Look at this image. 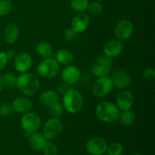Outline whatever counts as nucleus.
<instances>
[{"instance_id": "obj_1", "label": "nucleus", "mask_w": 155, "mask_h": 155, "mask_svg": "<svg viewBox=\"0 0 155 155\" xmlns=\"http://www.w3.org/2000/svg\"><path fill=\"white\" fill-rule=\"evenodd\" d=\"M15 86L23 95L31 97L39 92L40 89V83L36 75L27 72L21 74L17 78Z\"/></svg>"}, {"instance_id": "obj_2", "label": "nucleus", "mask_w": 155, "mask_h": 155, "mask_svg": "<svg viewBox=\"0 0 155 155\" xmlns=\"http://www.w3.org/2000/svg\"><path fill=\"white\" fill-rule=\"evenodd\" d=\"M119 114V108L110 101H102L95 107V114L98 119L106 124L117 120Z\"/></svg>"}, {"instance_id": "obj_3", "label": "nucleus", "mask_w": 155, "mask_h": 155, "mask_svg": "<svg viewBox=\"0 0 155 155\" xmlns=\"http://www.w3.org/2000/svg\"><path fill=\"white\" fill-rule=\"evenodd\" d=\"M62 105L68 113H77L83 106V95L77 89H71L63 95Z\"/></svg>"}, {"instance_id": "obj_4", "label": "nucleus", "mask_w": 155, "mask_h": 155, "mask_svg": "<svg viewBox=\"0 0 155 155\" xmlns=\"http://www.w3.org/2000/svg\"><path fill=\"white\" fill-rule=\"evenodd\" d=\"M37 73L39 76L47 79L55 77L58 74L60 67L55 59L44 58L37 65Z\"/></svg>"}, {"instance_id": "obj_5", "label": "nucleus", "mask_w": 155, "mask_h": 155, "mask_svg": "<svg viewBox=\"0 0 155 155\" xmlns=\"http://www.w3.org/2000/svg\"><path fill=\"white\" fill-rule=\"evenodd\" d=\"M21 124L24 131L29 136L39 131L41 127L40 117L35 112L28 111L23 115Z\"/></svg>"}, {"instance_id": "obj_6", "label": "nucleus", "mask_w": 155, "mask_h": 155, "mask_svg": "<svg viewBox=\"0 0 155 155\" xmlns=\"http://www.w3.org/2000/svg\"><path fill=\"white\" fill-rule=\"evenodd\" d=\"M63 130V124L59 118L51 117L45 123L42 129V135L47 141L57 139Z\"/></svg>"}, {"instance_id": "obj_7", "label": "nucleus", "mask_w": 155, "mask_h": 155, "mask_svg": "<svg viewBox=\"0 0 155 155\" xmlns=\"http://www.w3.org/2000/svg\"><path fill=\"white\" fill-rule=\"evenodd\" d=\"M112 68V60L106 55H101L94 61L92 66V73L97 77H106Z\"/></svg>"}, {"instance_id": "obj_8", "label": "nucleus", "mask_w": 155, "mask_h": 155, "mask_svg": "<svg viewBox=\"0 0 155 155\" xmlns=\"http://www.w3.org/2000/svg\"><path fill=\"white\" fill-rule=\"evenodd\" d=\"M111 79L109 77H98L92 86V93L97 98H104L107 96L113 89Z\"/></svg>"}, {"instance_id": "obj_9", "label": "nucleus", "mask_w": 155, "mask_h": 155, "mask_svg": "<svg viewBox=\"0 0 155 155\" xmlns=\"http://www.w3.org/2000/svg\"><path fill=\"white\" fill-rule=\"evenodd\" d=\"M107 143L103 138L96 136L89 139L86 142V149L91 155H103L106 153Z\"/></svg>"}, {"instance_id": "obj_10", "label": "nucleus", "mask_w": 155, "mask_h": 155, "mask_svg": "<svg viewBox=\"0 0 155 155\" xmlns=\"http://www.w3.org/2000/svg\"><path fill=\"white\" fill-rule=\"evenodd\" d=\"M133 29V24L130 20H121L115 26L114 34L119 40H127L131 37Z\"/></svg>"}, {"instance_id": "obj_11", "label": "nucleus", "mask_w": 155, "mask_h": 155, "mask_svg": "<svg viewBox=\"0 0 155 155\" xmlns=\"http://www.w3.org/2000/svg\"><path fill=\"white\" fill-rule=\"evenodd\" d=\"M113 87L117 89H124L131 85L132 80L130 74L125 70H118L115 71L111 77Z\"/></svg>"}, {"instance_id": "obj_12", "label": "nucleus", "mask_w": 155, "mask_h": 155, "mask_svg": "<svg viewBox=\"0 0 155 155\" xmlns=\"http://www.w3.org/2000/svg\"><path fill=\"white\" fill-rule=\"evenodd\" d=\"M14 67L18 72L24 74L28 72L32 67V58L29 54L21 52L14 58Z\"/></svg>"}, {"instance_id": "obj_13", "label": "nucleus", "mask_w": 155, "mask_h": 155, "mask_svg": "<svg viewBox=\"0 0 155 155\" xmlns=\"http://www.w3.org/2000/svg\"><path fill=\"white\" fill-rule=\"evenodd\" d=\"M135 98L131 92L122 91L117 95L116 98V105L120 110H128L131 109L134 104Z\"/></svg>"}, {"instance_id": "obj_14", "label": "nucleus", "mask_w": 155, "mask_h": 155, "mask_svg": "<svg viewBox=\"0 0 155 155\" xmlns=\"http://www.w3.org/2000/svg\"><path fill=\"white\" fill-rule=\"evenodd\" d=\"M124 49L122 42L118 39H112L107 41L104 45L103 51L104 55L109 58H115L121 54Z\"/></svg>"}, {"instance_id": "obj_15", "label": "nucleus", "mask_w": 155, "mask_h": 155, "mask_svg": "<svg viewBox=\"0 0 155 155\" xmlns=\"http://www.w3.org/2000/svg\"><path fill=\"white\" fill-rule=\"evenodd\" d=\"M90 23V19L87 14L84 12L77 14L73 18L71 22V28L77 33H83L87 30Z\"/></svg>"}, {"instance_id": "obj_16", "label": "nucleus", "mask_w": 155, "mask_h": 155, "mask_svg": "<svg viewBox=\"0 0 155 155\" xmlns=\"http://www.w3.org/2000/svg\"><path fill=\"white\" fill-rule=\"evenodd\" d=\"M81 77L80 69L75 66L68 65L61 72V78L64 83L69 85H74L78 83Z\"/></svg>"}, {"instance_id": "obj_17", "label": "nucleus", "mask_w": 155, "mask_h": 155, "mask_svg": "<svg viewBox=\"0 0 155 155\" xmlns=\"http://www.w3.org/2000/svg\"><path fill=\"white\" fill-rule=\"evenodd\" d=\"M12 110L18 114H25L33 107V101L28 96H20L12 103Z\"/></svg>"}, {"instance_id": "obj_18", "label": "nucleus", "mask_w": 155, "mask_h": 155, "mask_svg": "<svg viewBox=\"0 0 155 155\" xmlns=\"http://www.w3.org/2000/svg\"><path fill=\"white\" fill-rule=\"evenodd\" d=\"M4 39L8 43H15L19 37V29L13 23L7 24L4 29Z\"/></svg>"}, {"instance_id": "obj_19", "label": "nucleus", "mask_w": 155, "mask_h": 155, "mask_svg": "<svg viewBox=\"0 0 155 155\" xmlns=\"http://www.w3.org/2000/svg\"><path fill=\"white\" fill-rule=\"evenodd\" d=\"M46 142L47 140L43 135L37 132L29 136V143L30 147L36 151H42Z\"/></svg>"}, {"instance_id": "obj_20", "label": "nucleus", "mask_w": 155, "mask_h": 155, "mask_svg": "<svg viewBox=\"0 0 155 155\" xmlns=\"http://www.w3.org/2000/svg\"><path fill=\"white\" fill-rule=\"evenodd\" d=\"M58 98L59 96L57 92L53 90H46L40 94L39 100L41 104L45 107H48L58 101Z\"/></svg>"}, {"instance_id": "obj_21", "label": "nucleus", "mask_w": 155, "mask_h": 155, "mask_svg": "<svg viewBox=\"0 0 155 155\" xmlns=\"http://www.w3.org/2000/svg\"><path fill=\"white\" fill-rule=\"evenodd\" d=\"M74 54L70 50L61 48L55 54V60L58 64L63 65H71L74 62Z\"/></svg>"}, {"instance_id": "obj_22", "label": "nucleus", "mask_w": 155, "mask_h": 155, "mask_svg": "<svg viewBox=\"0 0 155 155\" xmlns=\"http://www.w3.org/2000/svg\"><path fill=\"white\" fill-rule=\"evenodd\" d=\"M136 115L130 110H124L121 113L120 112L117 118V120H119L120 124L124 127H130L133 125L136 122Z\"/></svg>"}, {"instance_id": "obj_23", "label": "nucleus", "mask_w": 155, "mask_h": 155, "mask_svg": "<svg viewBox=\"0 0 155 155\" xmlns=\"http://www.w3.org/2000/svg\"><path fill=\"white\" fill-rule=\"evenodd\" d=\"M36 53L39 56L43 58H51L53 55V48L49 43L46 42H42L36 46Z\"/></svg>"}, {"instance_id": "obj_24", "label": "nucleus", "mask_w": 155, "mask_h": 155, "mask_svg": "<svg viewBox=\"0 0 155 155\" xmlns=\"http://www.w3.org/2000/svg\"><path fill=\"white\" fill-rule=\"evenodd\" d=\"M89 0H70V5L72 9L78 13L84 12L87 9Z\"/></svg>"}, {"instance_id": "obj_25", "label": "nucleus", "mask_w": 155, "mask_h": 155, "mask_svg": "<svg viewBox=\"0 0 155 155\" xmlns=\"http://www.w3.org/2000/svg\"><path fill=\"white\" fill-rule=\"evenodd\" d=\"M124 148L122 144L120 142H112L107 145L106 153L108 155H122L124 154Z\"/></svg>"}, {"instance_id": "obj_26", "label": "nucleus", "mask_w": 155, "mask_h": 155, "mask_svg": "<svg viewBox=\"0 0 155 155\" xmlns=\"http://www.w3.org/2000/svg\"><path fill=\"white\" fill-rule=\"evenodd\" d=\"M48 113L50 114L52 117L59 118L61 117L64 114V107L61 104L57 101V102L54 103L51 105L48 106Z\"/></svg>"}, {"instance_id": "obj_27", "label": "nucleus", "mask_w": 155, "mask_h": 155, "mask_svg": "<svg viewBox=\"0 0 155 155\" xmlns=\"http://www.w3.org/2000/svg\"><path fill=\"white\" fill-rule=\"evenodd\" d=\"M13 8V4L11 0H0V17L10 14Z\"/></svg>"}, {"instance_id": "obj_28", "label": "nucleus", "mask_w": 155, "mask_h": 155, "mask_svg": "<svg viewBox=\"0 0 155 155\" xmlns=\"http://www.w3.org/2000/svg\"><path fill=\"white\" fill-rule=\"evenodd\" d=\"M86 10L89 11V13L92 14V15H98L101 13L103 10V7L101 3H100V2L93 1L89 2Z\"/></svg>"}, {"instance_id": "obj_29", "label": "nucleus", "mask_w": 155, "mask_h": 155, "mask_svg": "<svg viewBox=\"0 0 155 155\" xmlns=\"http://www.w3.org/2000/svg\"><path fill=\"white\" fill-rule=\"evenodd\" d=\"M42 151L44 155H58V154L57 146L51 141H47Z\"/></svg>"}, {"instance_id": "obj_30", "label": "nucleus", "mask_w": 155, "mask_h": 155, "mask_svg": "<svg viewBox=\"0 0 155 155\" xmlns=\"http://www.w3.org/2000/svg\"><path fill=\"white\" fill-rule=\"evenodd\" d=\"M4 80L5 86L8 88L15 87L16 85V77L12 73H6L2 76Z\"/></svg>"}, {"instance_id": "obj_31", "label": "nucleus", "mask_w": 155, "mask_h": 155, "mask_svg": "<svg viewBox=\"0 0 155 155\" xmlns=\"http://www.w3.org/2000/svg\"><path fill=\"white\" fill-rule=\"evenodd\" d=\"M12 112V106L6 103L0 104V116L1 117H8L11 115Z\"/></svg>"}, {"instance_id": "obj_32", "label": "nucleus", "mask_w": 155, "mask_h": 155, "mask_svg": "<svg viewBox=\"0 0 155 155\" xmlns=\"http://www.w3.org/2000/svg\"><path fill=\"white\" fill-rule=\"evenodd\" d=\"M142 77L148 81H154L155 80V71L153 68H147L142 72Z\"/></svg>"}, {"instance_id": "obj_33", "label": "nucleus", "mask_w": 155, "mask_h": 155, "mask_svg": "<svg viewBox=\"0 0 155 155\" xmlns=\"http://www.w3.org/2000/svg\"><path fill=\"white\" fill-rule=\"evenodd\" d=\"M77 34L78 33L76 31H74L72 28H68L65 30L64 33V36L65 39L69 42H72L74 41L76 38L77 37Z\"/></svg>"}, {"instance_id": "obj_34", "label": "nucleus", "mask_w": 155, "mask_h": 155, "mask_svg": "<svg viewBox=\"0 0 155 155\" xmlns=\"http://www.w3.org/2000/svg\"><path fill=\"white\" fill-rule=\"evenodd\" d=\"M8 58L5 51H0V71L5 69L8 62Z\"/></svg>"}, {"instance_id": "obj_35", "label": "nucleus", "mask_w": 155, "mask_h": 155, "mask_svg": "<svg viewBox=\"0 0 155 155\" xmlns=\"http://www.w3.org/2000/svg\"><path fill=\"white\" fill-rule=\"evenodd\" d=\"M71 88H70L69 84L64 83V82L63 83L59 85L58 86V94H61V95H64L68 91H69Z\"/></svg>"}, {"instance_id": "obj_36", "label": "nucleus", "mask_w": 155, "mask_h": 155, "mask_svg": "<svg viewBox=\"0 0 155 155\" xmlns=\"http://www.w3.org/2000/svg\"><path fill=\"white\" fill-rule=\"evenodd\" d=\"M6 55H7L8 59H14L15 58V55H16V52L14 50H8V51H6Z\"/></svg>"}, {"instance_id": "obj_37", "label": "nucleus", "mask_w": 155, "mask_h": 155, "mask_svg": "<svg viewBox=\"0 0 155 155\" xmlns=\"http://www.w3.org/2000/svg\"><path fill=\"white\" fill-rule=\"evenodd\" d=\"M5 83L4 80H3L2 76H0V91H2L3 89V88L5 87Z\"/></svg>"}, {"instance_id": "obj_38", "label": "nucleus", "mask_w": 155, "mask_h": 155, "mask_svg": "<svg viewBox=\"0 0 155 155\" xmlns=\"http://www.w3.org/2000/svg\"><path fill=\"white\" fill-rule=\"evenodd\" d=\"M132 155H142V154H139V153H134V154H133Z\"/></svg>"}, {"instance_id": "obj_39", "label": "nucleus", "mask_w": 155, "mask_h": 155, "mask_svg": "<svg viewBox=\"0 0 155 155\" xmlns=\"http://www.w3.org/2000/svg\"><path fill=\"white\" fill-rule=\"evenodd\" d=\"M96 1H98V2H103V1H104V0H96Z\"/></svg>"}, {"instance_id": "obj_40", "label": "nucleus", "mask_w": 155, "mask_h": 155, "mask_svg": "<svg viewBox=\"0 0 155 155\" xmlns=\"http://www.w3.org/2000/svg\"><path fill=\"white\" fill-rule=\"evenodd\" d=\"M0 32H1V25H0Z\"/></svg>"}]
</instances>
